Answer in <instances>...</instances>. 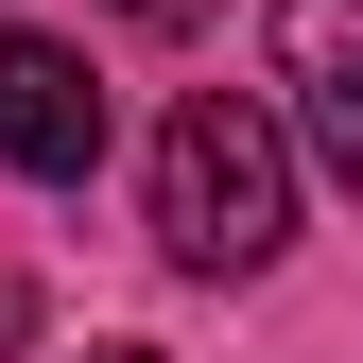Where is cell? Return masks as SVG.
Instances as JSON below:
<instances>
[{"label": "cell", "instance_id": "4", "mask_svg": "<svg viewBox=\"0 0 363 363\" xmlns=\"http://www.w3.org/2000/svg\"><path fill=\"white\" fill-rule=\"evenodd\" d=\"M104 18H139V35H208L225 0H104Z\"/></svg>", "mask_w": 363, "mask_h": 363}, {"label": "cell", "instance_id": "1", "mask_svg": "<svg viewBox=\"0 0 363 363\" xmlns=\"http://www.w3.org/2000/svg\"><path fill=\"white\" fill-rule=\"evenodd\" d=\"M156 242H173V277H259L294 242V139L242 86H191L156 121Z\"/></svg>", "mask_w": 363, "mask_h": 363}, {"label": "cell", "instance_id": "2", "mask_svg": "<svg viewBox=\"0 0 363 363\" xmlns=\"http://www.w3.org/2000/svg\"><path fill=\"white\" fill-rule=\"evenodd\" d=\"M0 156H18L35 191H86V173H104V69H86L69 35H0Z\"/></svg>", "mask_w": 363, "mask_h": 363}, {"label": "cell", "instance_id": "3", "mask_svg": "<svg viewBox=\"0 0 363 363\" xmlns=\"http://www.w3.org/2000/svg\"><path fill=\"white\" fill-rule=\"evenodd\" d=\"M277 86H294V139L363 191V0H277Z\"/></svg>", "mask_w": 363, "mask_h": 363}, {"label": "cell", "instance_id": "5", "mask_svg": "<svg viewBox=\"0 0 363 363\" xmlns=\"http://www.w3.org/2000/svg\"><path fill=\"white\" fill-rule=\"evenodd\" d=\"M18 329H35V294H18V277H0V346H18Z\"/></svg>", "mask_w": 363, "mask_h": 363}, {"label": "cell", "instance_id": "6", "mask_svg": "<svg viewBox=\"0 0 363 363\" xmlns=\"http://www.w3.org/2000/svg\"><path fill=\"white\" fill-rule=\"evenodd\" d=\"M86 363H156V346H86Z\"/></svg>", "mask_w": 363, "mask_h": 363}]
</instances>
